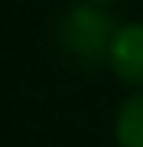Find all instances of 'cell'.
Segmentation results:
<instances>
[{
    "mask_svg": "<svg viewBox=\"0 0 143 147\" xmlns=\"http://www.w3.org/2000/svg\"><path fill=\"white\" fill-rule=\"evenodd\" d=\"M117 147H143V88H133L114 111Z\"/></svg>",
    "mask_w": 143,
    "mask_h": 147,
    "instance_id": "obj_3",
    "label": "cell"
},
{
    "mask_svg": "<svg viewBox=\"0 0 143 147\" xmlns=\"http://www.w3.org/2000/svg\"><path fill=\"white\" fill-rule=\"evenodd\" d=\"M120 23L107 13L104 3L78 0L59 16V46L81 65L107 62V49Z\"/></svg>",
    "mask_w": 143,
    "mask_h": 147,
    "instance_id": "obj_1",
    "label": "cell"
},
{
    "mask_svg": "<svg viewBox=\"0 0 143 147\" xmlns=\"http://www.w3.org/2000/svg\"><path fill=\"white\" fill-rule=\"evenodd\" d=\"M104 65L114 72L117 82L130 88H143V20H130L117 26Z\"/></svg>",
    "mask_w": 143,
    "mask_h": 147,
    "instance_id": "obj_2",
    "label": "cell"
},
{
    "mask_svg": "<svg viewBox=\"0 0 143 147\" xmlns=\"http://www.w3.org/2000/svg\"><path fill=\"white\" fill-rule=\"evenodd\" d=\"M91 3H104L107 7V3H117V0H91Z\"/></svg>",
    "mask_w": 143,
    "mask_h": 147,
    "instance_id": "obj_4",
    "label": "cell"
}]
</instances>
